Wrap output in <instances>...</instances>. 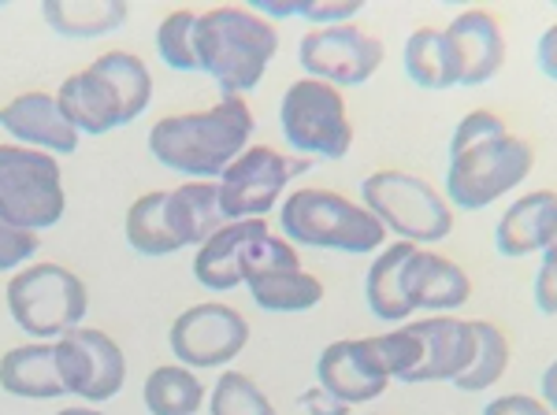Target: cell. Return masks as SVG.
<instances>
[{
	"mask_svg": "<svg viewBox=\"0 0 557 415\" xmlns=\"http://www.w3.org/2000/svg\"><path fill=\"white\" fill-rule=\"evenodd\" d=\"M535 171V149L517 138L498 112L475 108L461 115L450 134L446 156V201L454 212H483L528 183Z\"/></svg>",
	"mask_w": 557,
	"mask_h": 415,
	"instance_id": "6da1fadb",
	"label": "cell"
},
{
	"mask_svg": "<svg viewBox=\"0 0 557 415\" xmlns=\"http://www.w3.org/2000/svg\"><path fill=\"white\" fill-rule=\"evenodd\" d=\"M253 108L246 97H220L201 112L164 115L149 130V152L175 175L215 183L253 141Z\"/></svg>",
	"mask_w": 557,
	"mask_h": 415,
	"instance_id": "7a4b0ae2",
	"label": "cell"
},
{
	"mask_svg": "<svg viewBox=\"0 0 557 415\" xmlns=\"http://www.w3.org/2000/svg\"><path fill=\"white\" fill-rule=\"evenodd\" d=\"M197 71L209 75L220 97H246L264 83L278 52V30L264 15L242 4H220L197 12L194 26Z\"/></svg>",
	"mask_w": 557,
	"mask_h": 415,
	"instance_id": "3957f363",
	"label": "cell"
},
{
	"mask_svg": "<svg viewBox=\"0 0 557 415\" xmlns=\"http://www.w3.org/2000/svg\"><path fill=\"white\" fill-rule=\"evenodd\" d=\"M220 186L183 183L175 189H149L127 208L123 234L138 256H172L178 249L205 246L223 227Z\"/></svg>",
	"mask_w": 557,
	"mask_h": 415,
	"instance_id": "277c9868",
	"label": "cell"
},
{
	"mask_svg": "<svg viewBox=\"0 0 557 415\" xmlns=\"http://www.w3.org/2000/svg\"><path fill=\"white\" fill-rule=\"evenodd\" d=\"M278 212V234L294 249H331L346 256H364L380 252L386 246V227L368 212L364 204L349 201L338 189L320 186H298L294 193L283 197Z\"/></svg>",
	"mask_w": 557,
	"mask_h": 415,
	"instance_id": "5b68a950",
	"label": "cell"
},
{
	"mask_svg": "<svg viewBox=\"0 0 557 415\" xmlns=\"http://www.w3.org/2000/svg\"><path fill=\"white\" fill-rule=\"evenodd\" d=\"M361 204L383 223L386 234L420 249H428L431 241H446L457 223L443 189L401 167L372 171L361 183Z\"/></svg>",
	"mask_w": 557,
	"mask_h": 415,
	"instance_id": "8992f818",
	"label": "cell"
},
{
	"mask_svg": "<svg viewBox=\"0 0 557 415\" xmlns=\"http://www.w3.org/2000/svg\"><path fill=\"white\" fill-rule=\"evenodd\" d=\"M8 312H12L15 327L30 334L34 341H57L67 330L83 327L89 312L86 282L64 264H26L8 278L4 290Z\"/></svg>",
	"mask_w": 557,
	"mask_h": 415,
	"instance_id": "52a82bcc",
	"label": "cell"
},
{
	"mask_svg": "<svg viewBox=\"0 0 557 415\" xmlns=\"http://www.w3.org/2000/svg\"><path fill=\"white\" fill-rule=\"evenodd\" d=\"M67 193L60 160L41 149L0 141V219L20 230H49L64 219Z\"/></svg>",
	"mask_w": 557,
	"mask_h": 415,
	"instance_id": "ba28073f",
	"label": "cell"
},
{
	"mask_svg": "<svg viewBox=\"0 0 557 415\" xmlns=\"http://www.w3.org/2000/svg\"><path fill=\"white\" fill-rule=\"evenodd\" d=\"M278 130L286 146L305 160H346L357 138L343 89L317 78H298L286 86L278 101Z\"/></svg>",
	"mask_w": 557,
	"mask_h": 415,
	"instance_id": "9c48e42d",
	"label": "cell"
},
{
	"mask_svg": "<svg viewBox=\"0 0 557 415\" xmlns=\"http://www.w3.org/2000/svg\"><path fill=\"white\" fill-rule=\"evenodd\" d=\"M312 160L305 156H286L272 146H249L242 156L215 178L220 186V208L223 219H268V212H275L286 197V186L294 178L309 175Z\"/></svg>",
	"mask_w": 557,
	"mask_h": 415,
	"instance_id": "30bf717a",
	"label": "cell"
},
{
	"mask_svg": "<svg viewBox=\"0 0 557 415\" xmlns=\"http://www.w3.org/2000/svg\"><path fill=\"white\" fill-rule=\"evenodd\" d=\"M386 60V45L372 30H361L357 23L343 26H312L298 41V63L305 78H317L335 89L364 86Z\"/></svg>",
	"mask_w": 557,
	"mask_h": 415,
	"instance_id": "8fae6325",
	"label": "cell"
},
{
	"mask_svg": "<svg viewBox=\"0 0 557 415\" xmlns=\"http://www.w3.org/2000/svg\"><path fill=\"white\" fill-rule=\"evenodd\" d=\"M172 356L190 372L227 367L249 345V319L223 301H201L175 315L168 330Z\"/></svg>",
	"mask_w": 557,
	"mask_h": 415,
	"instance_id": "7c38bea8",
	"label": "cell"
},
{
	"mask_svg": "<svg viewBox=\"0 0 557 415\" xmlns=\"http://www.w3.org/2000/svg\"><path fill=\"white\" fill-rule=\"evenodd\" d=\"M246 290L257 309L275 315L309 312L323 301V282L301 267V256L283 234H268L246 267Z\"/></svg>",
	"mask_w": 557,
	"mask_h": 415,
	"instance_id": "4fadbf2b",
	"label": "cell"
},
{
	"mask_svg": "<svg viewBox=\"0 0 557 415\" xmlns=\"http://www.w3.org/2000/svg\"><path fill=\"white\" fill-rule=\"evenodd\" d=\"M57 372L64 393L83 397L86 404H104L127 382V356L112 334L97 327H75L52 341Z\"/></svg>",
	"mask_w": 557,
	"mask_h": 415,
	"instance_id": "5bb4252c",
	"label": "cell"
},
{
	"mask_svg": "<svg viewBox=\"0 0 557 415\" xmlns=\"http://www.w3.org/2000/svg\"><path fill=\"white\" fill-rule=\"evenodd\" d=\"M394 378L380 364V353L368 338H338L317 356V386L338 397L349 408L368 401H380Z\"/></svg>",
	"mask_w": 557,
	"mask_h": 415,
	"instance_id": "9a60e30c",
	"label": "cell"
},
{
	"mask_svg": "<svg viewBox=\"0 0 557 415\" xmlns=\"http://www.w3.org/2000/svg\"><path fill=\"white\" fill-rule=\"evenodd\" d=\"M52 97H57L60 112L67 115V123L78 134H89V138H101L108 130H120V126L134 123L127 101L115 93L112 78L104 75V67L97 60L89 67L75 71V75H67Z\"/></svg>",
	"mask_w": 557,
	"mask_h": 415,
	"instance_id": "2e32d148",
	"label": "cell"
},
{
	"mask_svg": "<svg viewBox=\"0 0 557 415\" xmlns=\"http://www.w3.org/2000/svg\"><path fill=\"white\" fill-rule=\"evenodd\" d=\"M401 293L412 312L454 315L472 297V278L457 260L443 256L435 249L412 246L406 267H401Z\"/></svg>",
	"mask_w": 557,
	"mask_h": 415,
	"instance_id": "e0dca14e",
	"label": "cell"
},
{
	"mask_svg": "<svg viewBox=\"0 0 557 415\" xmlns=\"http://www.w3.org/2000/svg\"><path fill=\"white\" fill-rule=\"evenodd\" d=\"M0 130L12 134L15 146L41 149L49 156H71L83 141V134L67 123L60 112L57 97L45 89H30V93H15L8 104H0Z\"/></svg>",
	"mask_w": 557,
	"mask_h": 415,
	"instance_id": "ac0fdd59",
	"label": "cell"
},
{
	"mask_svg": "<svg viewBox=\"0 0 557 415\" xmlns=\"http://www.w3.org/2000/svg\"><path fill=\"white\" fill-rule=\"evenodd\" d=\"M412 334L424 345V360L406 378V386H428V382H457L469 372L475 356V327L472 319L461 315H424V319L409 323Z\"/></svg>",
	"mask_w": 557,
	"mask_h": 415,
	"instance_id": "d6986e66",
	"label": "cell"
},
{
	"mask_svg": "<svg viewBox=\"0 0 557 415\" xmlns=\"http://www.w3.org/2000/svg\"><path fill=\"white\" fill-rule=\"evenodd\" d=\"M268 219H238L223 223L205 246L194 252V278L212 293H227L246 286V267L249 256L260 241L268 238Z\"/></svg>",
	"mask_w": 557,
	"mask_h": 415,
	"instance_id": "ffe728a7",
	"label": "cell"
},
{
	"mask_svg": "<svg viewBox=\"0 0 557 415\" xmlns=\"http://www.w3.org/2000/svg\"><path fill=\"white\" fill-rule=\"evenodd\" d=\"M461 63V89H480L498 78V71L506 67V34H502L498 15L487 8H465L457 12L450 26H446Z\"/></svg>",
	"mask_w": 557,
	"mask_h": 415,
	"instance_id": "44dd1931",
	"label": "cell"
},
{
	"mask_svg": "<svg viewBox=\"0 0 557 415\" xmlns=\"http://www.w3.org/2000/svg\"><path fill=\"white\" fill-rule=\"evenodd\" d=\"M557 238V189H532L517 197L494 223V249L506 260L543 252Z\"/></svg>",
	"mask_w": 557,
	"mask_h": 415,
	"instance_id": "7402d4cb",
	"label": "cell"
},
{
	"mask_svg": "<svg viewBox=\"0 0 557 415\" xmlns=\"http://www.w3.org/2000/svg\"><path fill=\"white\" fill-rule=\"evenodd\" d=\"M0 390L23 401H57L64 397V382L57 372L52 341H26L0 356Z\"/></svg>",
	"mask_w": 557,
	"mask_h": 415,
	"instance_id": "603a6c76",
	"label": "cell"
},
{
	"mask_svg": "<svg viewBox=\"0 0 557 415\" xmlns=\"http://www.w3.org/2000/svg\"><path fill=\"white\" fill-rule=\"evenodd\" d=\"M401 63H406L409 83L428 93H446V89L461 86V63H457L446 26H417L406 38Z\"/></svg>",
	"mask_w": 557,
	"mask_h": 415,
	"instance_id": "cb8c5ba5",
	"label": "cell"
},
{
	"mask_svg": "<svg viewBox=\"0 0 557 415\" xmlns=\"http://www.w3.org/2000/svg\"><path fill=\"white\" fill-rule=\"evenodd\" d=\"M412 246L409 241H391L375 252V260L368 264L364 275V301L368 312L375 315L380 323H409L412 309L401 293V267H406Z\"/></svg>",
	"mask_w": 557,
	"mask_h": 415,
	"instance_id": "d4e9b609",
	"label": "cell"
},
{
	"mask_svg": "<svg viewBox=\"0 0 557 415\" xmlns=\"http://www.w3.org/2000/svg\"><path fill=\"white\" fill-rule=\"evenodd\" d=\"M41 15L60 38H104V34L120 30L131 20V8L120 0H97V4H83V0H45Z\"/></svg>",
	"mask_w": 557,
	"mask_h": 415,
	"instance_id": "484cf974",
	"label": "cell"
},
{
	"mask_svg": "<svg viewBox=\"0 0 557 415\" xmlns=\"http://www.w3.org/2000/svg\"><path fill=\"white\" fill-rule=\"evenodd\" d=\"M141 401L149 415H197L205 404V382L183 364H160L141 386Z\"/></svg>",
	"mask_w": 557,
	"mask_h": 415,
	"instance_id": "4316f807",
	"label": "cell"
},
{
	"mask_svg": "<svg viewBox=\"0 0 557 415\" xmlns=\"http://www.w3.org/2000/svg\"><path fill=\"white\" fill-rule=\"evenodd\" d=\"M475 327V356L469 364V372L454 382V390L461 393H480L498 386L509 372V360H513V349H509V338L498 323L491 319H472Z\"/></svg>",
	"mask_w": 557,
	"mask_h": 415,
	"instance_id": "83f0119b",
	"label": "cell"
},
{
	"mask_svg": "<svg viewBox=\"0 0 557 415\" xmlns=\"http://www.w3.org/2000/svg\"><path fill=\"white\" fill-rule=\"evenodd\" d=\"M209 415H278L246 372H223L209 393Z\"/></svg>",
	"mask_w": 557,
	"mask_h": 415,
	"instance_id": "f1b7e54d",
	"label": "cell"
},
{
	"mask_svg": "<svg viewBox=\"0 0 557 415\" xmlns=\"http://www.w3.org/2000/svg\"><path fill=\"white\" fill-rule=\"evenodd\" d=\"M194 26H197L194 8H175L157 26V52L172 71H197Z\"/></svg>",
	"mask_w": 557,
	"mask_h": 415,
	"instance_id": "f546056e",
	"label": "cell"
},
{
	"mask_svg": "<svg viewBox=\"0 0 557 415\" xmlns=\"http://www.w3.org/2000/svg\"><path fill=\"white\" fill-rule=\"evenodd\" d=\"M364 12L361 0H298L294 20H305L309 26H343L354 23Z\"/></svg>",
	"mask_w": 557,
	"mask_h": 415,
	"instance_id": "4dcf8cb0",
	"label": "cell"
},
{
	"mask_svg": "<svg viewBox=\"0 0 557 415\" xmlns=\"http://www.w3.org/2000/svg\"><path fill=\"white\" fill-rule=\"evenodd\" d=\"M38 234L34 230H20L12 223L0 219V271H20L34 260L38 252Z\"/></svg>",
	"mask_w": 557,
	"mask_h": 415,
	"instance_id": "1f68e13d",
	"label": "cell"
},
{
	"mask_svg": "<svg viewBox=\"0 0 557 415\" xmlns=\"http://www.w3.org/2000/svg\"><path fill=\"white\" fill-rule=\"evenodd\" d=\"M535 309L543 315H557V238L539 252V271L532 282Z\"/></svg>",
	"mask_w": 557,
	"mask_h": 415,
	"instance_id": "d6a6232c",
	"label": "cell"
},
{
	"mask_svg": "<svg viewBox=\"0 0 557 415\" xmlns=\"http://www.w3.org/2000/svg\"><path fill=\"white\" fill-rule=\"evenodd\" d=\"M483 415H554L543 404V397L532 393H502L483 404Z\"/></svg>",
	"mask_w": 557,
	"mask_h": 415,
	"instance_id": "836d02e7",
	"label": "cell"
},
{
	"mask_svg": "<svg viewBox=\"0 0 557 415\" xmlns=\"http://www.w3.org/2000/svg\"><path fill=\"white\" fill-rule=\"evenodd\" d=\"M298 404L309 415H349V404H343L338 397H331L327 390H320V386H312V390H305L298 397Z\"/></svg>",
	"mask_w": 557,
	"mask_h": 415,
	"instance_id": "e575fe53",
	"label": "cell"
},
{
	"mask_svg": "<svg viewBox=\"0 0 557 415\" xmlns=\"http://www.w3.org/2000/svg\"><path fill=\"white\" fill-rule=\"evenodd\" d=\"M535 63H539V71H543L550 83H557V23L546 26L543 34H539V41H535Z\"/></svg>",
	"mask_w": 557,
	"mask_h": 415,
	"instance_id": "d590c367",
	"label": "cell"
},
{
	"mask_svg": "<svg viewBox=\"0 0 557 415\" xmlns=\"http://www.w3.org/2000/svg\"><path fill=\"white\" fill-rule=\"evenodd\" d=\"M253 12L264 15L268 23L294 20V12H298V0H253Z\"/></svg>",
	"mask_w": 557,
	"mask_h": 415,
	"instance_id": "8d00e7d4",
	"label": "cell"
},
{
	"mask_svg": "<svg viewBox=\"0 0 557 415\" xmlns=\"http://www.w3.org/2000/svg\"><path fill=\"white\" fill-rule=\"evenodd\" d=\"M539 397H543V404L557 415V360L546 364L543 378H539Z\"/></svg>",
	"mask_w": 557,
	"mask_h": 415,
	"instance_id": "74e56055",
	"label": "cell"
},
{
	"mask_svg": "<svg viewBox=\"0 0 557 415\" xmlns=\"http://www.w3.org/2000/svg\"><path fill=\"white\" fill-rule=\"evenodd\" d=\"M57 415H104V412H97L94 404H75V408H60Z\"/></svg>",
	"mask_w": 557,
	"mask_h": 415,
	"instance_id": "f35d334b",
	"label": "cell"
},
{
	"mask_svg": "<svg viewBox=\"0 0 557 415\" xmlns=\"http://www.w3.org/2000/svg\"><path fill=\"white\" fill-rule=\"evenodd\" d=\"M368 415H380V412H368Z\"/></svg>",
	"mask_w": 557,
	"mask_h": 415,
	"instance_id": "ab89813d",
	"label": "cell"
}]
</instances>
